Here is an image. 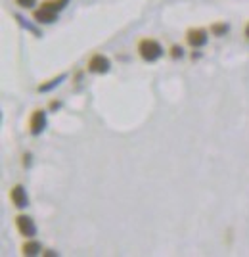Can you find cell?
<instances>
[{
    "instance_id": "cell-17",
    "label": "cell",
    "mask_w": 249,
    "mask_h": 257,
    "mask_svg": "<svg viewBox=\"0 0 249 257\" xmlns=\"http://www.w3.org/2000/svg\"><path fill=\"white\" fill-rule=\"evenodd\" d=\"M245 37L249 39V23H247V27H245Z\"/></svg>"
},
{
    "instance_id": "cell-9",
    "label": "cell",
    "mask_w": 249,
    "mask_h": 257,
    "mask_svg": "<svg viewBox=\"0 0 249 257\" xmlns=\"http://www.w3.org/2000/svg\"><path fill=\"white\" fill-rule=\"evenodd\" d=\"M228 31H230V25L226 22H217L211 25V35H215V37H224Z\"/></svg>"
},
{
    "instance_id": "cell-1",
    "label": "cell",
    "mask_w": 249,
    "mask_h": 257,
    "mask_svg": "<svg viewBox=\"0 0 249 257\" xmlns=\"http://www.w3.org/2000/svg\"><path fill=\"white\" fill-rule=\"evenodd\" d=\"M138 54H140V58L144 62L153 64V62H157L165 54V50L159 44V41H155V39H142L140 43H138Z\"/></svg>"
},
{
    "instance_id": "cell-8",
    "label": "cell",
    "mask_w": 249,
    "mask_h": 257,
    "mask_svg": "<svg viewBox=\"0 0 249 257\" xmlns=\"http://www.w3.org/2000/svg\"><path fill=\"white\" fill-rule=\"evenodd\" d=\"M43 251V246L39 240H33V238H27V242L22 246V253L23 255H39Z\"/></svg>"
},
{
    "instance_id": "cell-6",
    "label": "cell",
    "mask_w": 249,
    "mask_h": 257,
    "mask_svg": "<svg viewBox=\"0 0 249 257\" xmlns=\"http://www.w3.org/2000/svg\"><path fill=\"white\" fill-rule=\"evenodd\" d=\"M207 41H209V37H207V31L205 29H188L186 33V43L190 44L192 48H201V46H205Z\"/></svg>"
},
{
    "instance_id": "cell-14",
    "label": "cell",
    "mask_w": 249,
    "mask_h": 257,
    "mask_svg": "<svg viewBox=\"0 0 249 257\" xmlns=\"http://www.w3.org/2000/svg\"><path fill=\"white\" fill-rule=\"evenodd\" d=\"M16 4H18V6H22V8H27V10H29V8H33V6L37 4V0H16Z\"/></svg>"
},
{
    "instance_id": "cell-2",
    "label": "cell",
    "mask_w": 249,
    "mask_h": 257,
    "mask_svg": "<svg viewBox=\"0 0 249 257\" xmlns=\"http://www.w3.org/2000/svg\"><path fill=\"white\" fill-rule=\"evenodd\" d=\"M46 125H48L46 111L44 109H35L31 113V119H29V133H31L33 137H39V135L44 133Z\"/></svg>"
},
{
    "instance_id": "cell-11",
    "label": "cell",
    "mask_w": 249,
    "mask_h": 257,
    "mask_svg": "<svg viewBox=\"0 0 249 257\" xmlns=\"http://www.w3.org/2000/svg\"><path fill=\"white\" fill-rule=\"evenodd\" d=\"M43 4H44V6H48L50 10H54V12H58V14H60V12L64 10L65 6L69 4V0H46V2H43Z\"/></svg>"
},
{
    "instance_id": "cell-15",
    "label": "cell",
    "mask_w": 249,
    "mask_h": 257,
    "mask_svg": "<svg viewBox=\"0 0 249 257\" xmlns=\"http://www.w3.org/2000/svg\"><path fill=\"white\" fill-rule=\"evenodd\" d=\"M31 154H25V156H23V165H25V167H29V165H31Z\"/></svg>"
},
{
    "instance_id": "cell-10",
    "label": "cell",
    "mask_w": 249,
    "mask_h": 257,
    "mask_svg": "<svg viewBox=\"0 0 249 257\" xmlns=\"http://www.w3.org/2000/svg\"><path fill=\"white\" fill-rule=\"evenodd\" d=\"M65 73H62L60 77H56V79H52V81H48V83H44V85H41L39 86V92H50L52 88H56V86L60 85L62 81H65Z\"/></svg>"
},
{
    "instance_id": "cell-16",
    "label": "cell",
    "mask_w": 249,
    "mask_h": 257,
    "mask_svg": "<svg viewBox=\"0 0 249 257\" xmlns=\"http://www.w3.org/2000/svg\"><path fill=\"white\" fill-rule=\"evenodd\" d=\"M50 107H52V109H58V107H62V104H60V102H52Z\"/></svg>"
},
{
    "instance_id": "cell-7",
    "label": "cell",
    "mask_w": 249,
    "mask_h": 257,
    "mask_svg": "<svg viewBox=\"0 0 249 257\" xmlns=\"http://www.w3.org/2000/svg\"><path fill=\"white\" fill-rule=\"evenodd\" d=\"M33 18H35L37 23H54V22H58V12L50 10L48 6L43 4L39 10L33 12Z\"/></svg>"
},
{
    "instance_id": "cell-12",
    "label": "cell",
    "mask_w": 249,
    "mask_h": 257,
    "mask_svg": "<svg viewBox=\"0 0 249 257\" xmlns=\"http://www.w3.org/2000/svg\"><path fill=\"white\" fill-rule=\"evenodd\" d=\"M16 20H18V22H20V25H23V27H25V29H27V31H31L33 35H37V37H43V33L39 31V29H37V27H33L31 23H27V20H25V18H23V16H16Z\"/></svg>"
},
{
    "instance_id": "cell-3",
    "label": "cell",
    "mask_w": 249,
    "mask_h": 257,
    "mask_svg": "<svg viewBox=\"0 0 249 257\" xmlns=\"http://www.w3.org/2000/svg\"><path fill=\"white\" fill-rule=\"evenodd\" d=\"M16 228L23 238H35L37 236V225L29 215H18L16 217Z\"/></svg>"
},
{
    "instance_id": "cell-13",
    "label": "cell",
    "mask_w": 249,
    "mask_h": 257,
    "mask_svg": "<svg viewBox=\"0 0 249 257\" xmlns=\"http://www.w3.org/2000/svg\"><path fill=\"white\" fill-rule=\"evenodd\" d=\"M182 56H184V48H182V46H178V44L171 46V58L178 60V58H182Z\"/></svg>"
},
{
    "instance_id": "cell-4",
    "label": "cell",
    "mask_w": 249,
    "mask_h": 257,
    "mask_svg": "<svg viewBox=\"0 0 249 257\" xmlns=\"http://www.w3.org/2000/svg\"><path fill=\"white\" fill-rule=\"evenodd\" d=\"M111 69V62H109L108 56L104 54H94L90 60H88V71L90 73H98V75H104Z\"/></svg>"
},
{
    "instance_id": "cell-5",
    "label": "cell",
    "mask_w": 249,
    "mask_h": 257,
    "mask_svg": "<svg viewBox=\"0 0 249 257\" xmlns=\"http://www.w3.org/2000/svg\"><path fill=\"white\" fill-rule=\"evenodd\" d=\"M10 200H12V204L16 205L18 209H25V207L29 205V196H27V190H25V186H22V184H16V186H12Z\"/></svg>"
}]
</instances>
